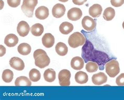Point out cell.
<instances>
[{"label": "cell", "mask_w": 124, "mask_h": 100, "mask_svg": "<svg viewBox=\"0 0 124 100\" xmlns=\"http://www.w3.org/2000/svg\"><path fill=\"white\" fill-rule=\"evenodd\" d=\"M82 56L85 62L93 61L99 66L100 70H104V66L110 60L108 54L94 49L93 44L86 40L82 48Z\"/></svg>", "instance_id": "6da1fadb"}, {"label": "cell", "mask_w": 124, "mask_h": 100, "mask_svg": "<svg viewBox=\"0 0 124 100\" xmlns=\"http://www.w3.org/2000/svg\"><path fill=\"white\" fill-rule=\"evenodd\" d=\"M85 38L82 34L79 32H75L70 35L68 39V44L71 47L76 48L82 46L85 43Z\"/></svg>", "instance_id": "7a4b0ae2"}, {"label": "cell", "mask_w": 124, "mask_h": 100, "mask_svg": "<svg viewBox=\"0 0 124 100\" xmlns=\"http://www.w3.org/2000/svg\"><path fill=\"white\" fill-rule=\"evenodd\" d=\"M106 72L111 78H114L120 72L119 64L115 59H112L108 61L105 65Z\"/></svg>", "instance_id": "3957f363"}, {"label": "cell", "mask_w": 124, "mask_h": 100, "mask_svg": "<svg viewBox=\"0 0 124 100\" xmlns=\"http://www.w3.org/2000/svg\"><path fill=\"white\" fill-rule=\"evenodd\" d=\"M71 72L67 69H63L58 75L59 82L61 86H69L70 85Z\"/></svg>", "instance_id": "277c9868"}, {"label": "cell", "mask_w": 124, "mask_h": 100, "mask_svg": "<svg viewBox=\"0 0 124 100\" xmlns=\"http://www.w3.org/2000/svg\"><path fill=\"white\" fill-rule=\"evenodd\" d=\"M50 62V58L47 54H42L38 56L35 59V65L40 69H43L47 67Z\"/></svg>", "instance_id": "5b68a950"}, {"label": "cell", "mask_w": 124, "mask_h": 100, "mask_svg": "<svg viewBox=\"0 0 124 100\" xmlns=\"http://www.w3.org/2000/svg\"><path fill=\"white\" fill-rule=\"evenodd\" d=\"M82 25L83 28L86 31H92L96 27V22L92 18L86 16L82 21Z\"/></svg>", "instance_id": "8992f818"}, {"label": "cell", "mask_w": 124, "mask_h": 100, "mask_svg": "<svg viewBox=\"0 0 124 100\" xmlns=\"http://www.w3.org/2000/svg\"><path fill=\"white\" fill-rule=\"evenodd\" d=\"M31 30L29 25L26 22L21 21L19 23L17 27V31L19 35L21 37H25L29 34Z\"/></svg>", "instance_id": "52a82bcc"}, {"label": "cell", "mask_w": 124, "mask_h": 100, "mask_svg": "<svg viewBox=\"0 0 124 100\" xmlns=\"http://www.w3.org/2000/svg\"><path fill=\"white\" fill-rule=\"evenodd\" d=\"M82 16V12L81 9L78 8H73L68 12L67 16L70 20L77 21L80 20Z\"/></svg>", "instance_id": "ba28073f"}, {"label": "cell", "mask_w": 124, "mask_h": 100, "mask_svg": "<svg viewBox=\"0 0 124 100\" xmlns=\"http://www.w3.org/2000/svg\"><path fill=\"white\" fill-rule=\"evenodd\" d=\"M9 65L16 70L22 71L25 68V63L24 61L18 57H13L9 60Z\"/></svg>", "instance_id": "9c48e42d"}, {"label": "cell", "mask_w": 124, "mask_h": 100, "mask_svg": "<svg viewBox=\"0 0 124 100\" xmlns=\"http://www.w3.org/2000/svg\"><path fill=\"white\" fill-rule=\"evenodd\" d=\"M66 10V8L63 4L58 3L54 5L52 9V14L55 18H60L64 15Z\"/></svg>", "instance_id": "30bf717a"}, {"label": "cell", "mask_w": 124, "mask_h": 100, "mask_svg": "<svg viewBox=\"0 0 124 100\" xmlns=\"http://www.w3.org/2000/svg\"><path fill=\"white\" fill-rule=\"evenodd\" d=\"M107 77L103 72H99L93 75L92 81L93 84L96 85H100L107 82Z\"/></svg>", "instance_id": "8fae6325"}, {"label": "cell", "mask_w": 124, "mask_h": 100, "mask_svg": "<svg viewBox=\"0 0 124 100\" xmlns=\"http://www.w3.org/2000/svg\"><path fill=\"white\" fill-rule=\"evenodd\" d=\"M49 15L48 8L44 6H41L38 8L35 12V16L38 19L44 20L46 19Z\"/></svg>", "instance_id": "7c38bea8"}, {"label": "cell", "mask_w": 124, "mask_h": 100, "mask_svg": "<svg viewBox=\"0 0 124 100\" xmlns=\"http://www.w3.org/2000/svg\"><path fill=\"white\" fill-rule=\"evenodd\" d=\"M54 37L50 33L45 34L42 38V43L44 46L46 48H51L54 44Z\"/></svg>", "instance_id": "4fadbf2b"}, {"label": "cell", "mask_w": 124, "mask_h": 100, "mask_svg": "<svg viewBox=\"0 0 124 100\" xmlns=\"http://www.w3.org/2000/svg\"><path fill=\"white\" fill-rule=\"evenodd\" d=\"M84 65V61L83 59L80 57H75L73 58L71 61V66L76 70L82 69Z\"/></svg>", "instance_id": "5bb4252c"}, {"label": "cell", "mask_w": 124, "mask_h": 100, "mask_svg": "<svg viewBox=\"0 0 124 100\" xmlns=\"http://www.w3.org/2000/svg\"><path fill=\"white\" fill-rule=\"evenodd\" d=\"M18 43V38L15 34H8L5 37L4 39V43L8 47H14Z\"/></svg>", "instance_id": "9a60e30c"}, {"label": "cell", "mask_w": 124, "mask_h": 100, "mask_svg": "<svg viewBox=\"0 0 124 100\" xmlns=\"http://www.w3.org/2000/svg\"><path fill=\"white\" fill-rule=\"evenodd\" d=\"M102 8L99 4H93L89 8V14L94 18H97L100 16L102 12Z\"/></svg>", "instance_id": "2e32d148"}, {"label": "cell", "mask_w": 124, "mask_h": 100, "mask_svg": "<svg viewBox=\"0 0 124 100\" xmlns=\"http://www.w3.org/2000/svg\"><path fill=\"white\" fill-rule=\"evenodd\" d=\"M73 30V25L70 23L64 22L62 23L59 27V31L61 34L68 35L70 34Z\"/></svg>", "instance_id": "e0dca14e"}, {"label": "cell", "mask_w": 124, "mask_h": 100, "mask_svg": "<svg viewBox=\"0 0 124 100\" xmlns=\"http://www.w3.org/2000/svg\"><path fill=\"white\" fill-rule=\"evenodd\" d=\"M75 80L79 84L83 85L86 83L89 80L87 74L83 71H78L75 75Z\"/></svg>", "instance_id": "ac0fdd59"}, {"label": "cell", "mask_w": 124, "mask_h": 100, "mask_svg": "<svg viewBox=\"0 0 124 100\" xmlns=\"http://www.w3.org/2000/svg\"><path fill=\"white\" fill-rule=\"evenodd\" d=\"M55 49L57 54L61 56L66 55L68 51V48L67 45L62 42H59L56 45Z\"/></svg>", "instance_id": "d6986e66"}, {"label": "cell", "mask_w": 124, "mask_h": 100, "mask_svg": "<svg viewBox=\"0 0 124 100\" xmlns=\"http://www.w3.org/2000/svg\"><path fill=\"white\" fill-rule=\"evenodd\" d=\"M31 48L30 45L27 43H22L17 47L18 52L22 55L26 56L31 52Z\"/></svg>", "instance_id": "ffe728a7"}, {"label": "cell", "mask_w": 124, "mask_h": 100, "mask_svg": "<svg viewBox=\"0 0 124 100\" xmlns=\"http://www.w3.org/2000/svg\"><path fill=\"white\" fill-rule=\"evenodd\" d=\"M44 31V26L39 23L33 25L31 28V33L35 36H40L43 33Z\"/></svg>", "instance_id": "44dd1931"}, {"label": "cell", "mask_w": 124, "mask_h": 100, "mask_svg": "<svg viewBox=\"0 0 124 100\" xmlns=\"http://www.w3.org/2000/svg\"><path fill=\"white\" fill-rule=\"evenodd\" d=\"M55 72L53 69H48L44 73V78L45 81L48 82H52L55 79Z\"/></svg>", "instance_id": "7402d4cb"}, {"label": "cell", "mask_w": 124, "mask_h": 100, "mask_svg": "<svg viewBox=\"0 0 124 100\" xmlns=\"http://www.w3.org/2000/svg\"><path fill=\"white\" fill-rule=\"evenodd\" d=\"M15 85L16 86H31V82L27 77L21 76L16 79Z\"/></svg>", "instance_id": "603a6c76"}, {"label": "cell", "mask_w": 124, "mask_h": 100, "mask_svg": "<svg viewBox=\"0 0 124 100\" xmlns=\"http://www.w3.org/2000/svg\"><path fill=\"white\" fill-rule=\"evenodd\" d=\"M115 16V11L112 8H106L103 13V18L105 20L109 21L112 20Z\"/></svg>", "instance_id": "cb8c5ba5"}, {"label": "cell", "mask_w": 124, "mask_h": 100, "mask_svg": "<svg viewBox=\"0 0 124 100\" xmlns=\"http://www.w3.org/2000/svg\"><path fill=\"white\" fill-rule=\"evenodd\" d=\"M29 79L32 82H37L40 79L41 74L36 69H32L29 73Z\"/></svg>", "instance_id": "d4e9b609"}, {"label": "cell", "mask_w": 124, "mask_h": 100, "mask_svg": "<svg viewBox=\"0 0 124 100\" xmlns=\"http://www.w3.org/2000/svg\"><path fill=\"white\" fill-rule=\"evenodd\" d=\"M14 74L12 71L9 69L4 70L2 73V79L5 82L9 83L13 79Z\"/></svg>", "instance_id": "484cf974"}, {"label": "cell", "mask_w": 124, "mask_h": 100, "mask_svg": "<svg viewBox=\"0 0 124 100\" xmlns=\"http://www.w3.org/2000/svg\"><path fill=\"white\" fill-rule=\"evenodd\" d=\"M85 69L87 72L91 73L97 71V70L99 69V65L95 62L89 61L86 64Z\"/></svg>", "instance_id": "4316f807"}, {"label": "cell", "mask_w": 124, "mask_h": 100, "mask_svg": "<svg viewBox=\"0 0 124 100\" xmlns=\"http://www.w3.org/2000/svg\"><path fill=\"white\" fill-rule=\"evenodd\" d=\"M38 4V0H24L22 5L29 9H34Z\"/></svg>", "instance_id": "83f0119b"}, {"label": "cell", "mask_w": 124, "mask_h": 100, "mask_svg": "<svg viewBox=\"0 0 124 100\" xmlns=\"http://www.w3.org/2000/svg\"><path fill=\"white\" fill-rule=\"evenodd\" d=\"M21 9L23 12L24 13L25 15L28 17H32L33 16V13L34 9H29L25 8L23 5H22Z\"/></svg>", "instance_id": "f1b7e54d"}, {"label": "cell", "mask_w": 124, "mask_h": 100, "mask_svg": "<svg viewBox=\"0 0 124 100\" xmlns=\"http://www.w3.org/2000/svg\"><path fill=\"white\" fill-rule=\"evenodd\" d=\"M8 5L12 8H17L21 4V0H7Z\"/></svg>", "instance_id": "f546056e"}, {"label": "cell", "mask_w": 124, "mask_h": 100, "mask_svg": "<svg viewBox=\"0 0 124 100\" xmlns=\"http://www.w3.org/2000/svg\"><path fill=\"white\" fill-rule=\"evenodd\" d=\"M116 83L119 86H124V73H122L117 77Z\"/></svg>", "instance_id": "4dcf8cb0"}, {"label": "cell", "mask_w": 124, "mask_h": 100, "mask_svg": "<svg viewBox=\"0 0 124 100\" xmlns=\"http://www.w3.org/2000/svg\"><path fill=\"white\" fill-rule=\"evenodd\" d=\"M110 3L114 7H120L124 3V0H110Z\"/></svg>", "instance_id": "1f68e13d"}, {"label": "cell", "mask_w": 124, "mask_h": 100, "mask_svg": "<svg viewBox=\"0 0 124 100\" xmlns=\"http://www.w3.org/2000/svg\"><path fill=\"white\" fill-rule=\"evenodd\" d=\"M47 54V53H46V51H45V50H42V49H37V50H35V51H34V54H33L34 58V59H36V57H37L38 56L40 55V54Z\"/></svg>", "instance_id": "d6a6232c"}, {"label": "cell", "mask_w": 124, "mask_h": 100, "mask_svg": "<svg viewBox=\"0 0 124 100\" xmlns=\"http://www.w3.org/2000/svg\"><path fill=\"white\" fill-rule=\"evenodd\" d=\"M87 1V0H72V2L74 4L78 5H81L84 4Z\"/></svg>", "instance_id": "836d02e7"}, {"label": "cell", "mask_w": 124, "mask_h": 100, "mask_svg": "<svg viewBox=\"0 0 124 100\" xmlns=\"http://www.w3.org/2000/svg\"><path fill=\"white\" fill-rule=\"evenodd\" d=\"M0 50H1V54H0V56L2 57L6 53V48L2 46V45H0Z\"/></svg>", "instance_id": "e575fe53"}, {"label": "cell", "mask_w": 124, "mask_h": 100, "mask_svg": "<svg viewBox=\"0 0 124 100\" xmlns=\"http://www.w3.org/2000/svg\"><path fill=\"white\" fill-rule=\"evenodd\" d=\"M59 1H60V2H68L69 0H59Z\"/></svg>", "instance_id": "d590c367"}, {"label": "cell", "mask_w": 124, "mask_h": 100, "mask_svg": "<svg viewBox=\"0 0 124 100\" xmlns=\"http://www.w3.org/2000/svg\"><path fill=\"white\" fill-rule=\"evenodd\" d=\"M123 25V28L124 29V22H123V25Z\"/></svg>", "instance_id": "8d00e7d4"}]
</instances>
